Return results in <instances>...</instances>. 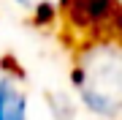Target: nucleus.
Masks as SVG:
<instances>
[{
    "label": "nucleus",
    "mask_w": 122,
    "mask_h": 120,
    "mask_svg": "<svg viewBox=\"0 0 122 120\" xmlns=\"http://www.w3.org/2000/svg\"><path fill=\"white\" fill-rule=\"evenodd\" d=\"M71 85L76 98L100 120L122 117V36L92 30L73 49Z\"/></svg>",
    "instance_id": "1"
},
{
    "label": "nucleus",
    "mask_w": 122,
    "mask_h": 120,
    "mask_svg": "<svg viewBox=\"0 0 122 120\" xmlns=\"http://www.w3.org/2000/svg\"><path fill=\"white\" fill-rule=\"evenodd\" d=\"M0 120H30L25 71L11 55L0 60Z\"/></svg>",
    "instance_id": "2"
},
{
    "label": "nucleus",
    "mask_w": 122,
    "mask_h": 120,
    "mask_svg": "<svg viewBox=\"0 0 122 120\" xmlns=\"http://www.w3.org/2000/svg\"><path fill=\"white\" fill-rule=\"evenodd\" d=\"M14 3L30 14V22L35 27H49L62 17V8L68 0H14Z\"/></svg>",
    "instance_id": "3"
}]
</instances>
